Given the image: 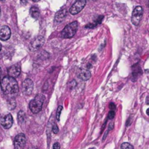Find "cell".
<instances>
[{"instance_id": "obj_28", "label": "cell", "mask_w": 149, "mask_h": 149, "mask_svg": "<svg viewBox=\"0 0 149 149\" xmlns=\"http://www.w3.org/2000/svg\"><path fill=\"white\" fill-rule=\"evenodd\" d=\"M1 68H0V75H1Z\"/></svg>"}, {"instance_id": "obj_8", "label": "cell", "mask_w": 149, "mask_h": 149, "mask_svg": "<svg viewBox=\"0 0 149 149\" xmlns=\"http://www.w3.org/2000/svg\"><path fill=\"white\" fill-rule=\"evenodd\" d=\"M26 143V138L24 134H18L15 138L14 145L15 149H24Z\"/></svg>"}, {"instance_id": "obj_21", "label": "cell", "mask_w": 149, "mask_h": 149, "mask_svg": "<svg viewBox=\"0 0 149 149\" xmlns=\"http://www.w3.org/2000/svg\"><path fill=\"white\" fill-rule=\"evenodd\" d=\"M109 108H110V109H111V110H113V109H116V106H115V104L113 103H111L110 105H109Z\"/></svg>"}, {"instance_id": "obj_18", "label": "cell", "mask_w": 149, "mask_h": 149, "mask_svg": "<svg viewBox=\"0 0 149 149\" xmlns=\"http://www.w3.org/2000/svg\"><path fill=\"white\" fill-rule=\"evenodd\" d=\"M109 119H113V118L115 117V112L113 111V110H111V111H109V116H108Z\"/></svg>"}, {"instance_id": "obj_10", "label": "cell", "mask_w": 149, "mask_h": 149, "mask_svg": "<svg viewBox=\"0 0 149 149\" xmlns=\"http://www.w3.org/2000/svg\"><path fill=\"white\" fill-rule=\"evenodd\" d=\"M11 36V30L7 26H2L0 29V39L2 41L8 40Z\"/></svg>"}, {"instance_id": "obj_3", "label": "cell", "mask_w": 149, "mask_h": 149, "mask_svg": "<svg viewBox=\"0 0 149 149\" xmlns=\"http://www.w3.org/2000/svg\"><path fill=\"white\" fill-rule=\"evenodd\" d=\"M78 29V23L74 21L65 26L63 30L61 32V35L65 39H70L74 36Z\"/></svg>"}, {"instance_id": "obj_25", "label": "cell", "mask_w": 149, "mask_h": 149, "mask_svg": "<svg viewBox=\"0 0 149 149\" xmlns=\"http://www.w3.org/2000/svg\"><path fill=\"white\" fill-rule=\"evenodd\" d=\"M147 104H149V97L148 98V100H147Z\"/></svg>"}, {"instance_id": "obj_14", "label": "cell", "mask_w": 149, "mask_h": 149, "mask_svg": "<svg viewBox=\"0 0 149 149\" xmlns=\"http://www.w3.org/2000/svg\"><path fill=\"white\" fill-rule=\"evenodd\" d=\"M30 14L33 18H38L39 16V10L36 7H32L30 9Z\"/></svg>"}, {"instance_id": "obj_2", "label": "cell", "mask_w": 149, "mask_h": 149, "mask_svg": "<svg viewBox=\"0 0 149 149\" xmlns=\"http://www.w3.org/2000/svg\"><path fill=\"white\" fill-rule=\"evenodd\" d=\"M45 97L42 94H38L34 99L29 103V109L33 113H38L42 109Z\"/></svg>"}, {"instance_id": "obj_24", "label": "cell", "mask_w": 149, "mask_h": 149, "mask_svg": "<svg viewBox=\"0 0 149 149\" xmlns=\"http://www.w3.org/2000/svg\"><path fill=\"white\" fill-rule=\"evenodd\" d=\"M146 113H147V115H148V116H149V109H147V111H146Z\"/></svg>"}, {"instance_id": "obj_19", "label": "cell", "mask_w": 149, "mask_h": 149, "mask_svg": "<svg viewBox=\"0 0 149 149\" xmlns=\"http://www.w3.org/2000/svg\"><path fill=\"white\" fill-rule=\"evenodd\" d=\"M52 132H53L55 134H57L58 132V131H59L58 126H57L55 124V125H53V127H52Z\"/></svg>"}, {"instance_id": "obj_15", "label": "cell", "mask_w": 149, "mask_h": 149, "mask_svg": "<svg viewBox=\"0 0 149 149\" xmlns=\"http://www.w3.org/2000/svg\"><path fill=\"white\" fill-rule=\"evenodd\" d=\"M17 119H18V122L20 125H23L26 122V119H25V113L23 111H20L17 114Z\"/></svg>"}, {"instance_id": "obj_1", "label": "cell", "mask_w": 149, "mask_h": 149, "mask_svg": "<svg viewBox=\"0 0 149 149\" xmlns=\"http://www.w3.org/2000/svg\"><path fill=\"white\" fill-rule=\"evenodd\" d=\"M1 87L5 94L10 96H15L19 91L18 84L13 77H4L1 81Z\"/></svg>"}, {"instance_id": "obj_13", "label": "cell", "mask_w": 149, "mask_h": 149, "mask_svg": "<svg viewBox=\"0 0 149 149\" xmlns=\"http://www.w3.org/2000/svg\"><path fill=\"white\" fill-rule=\"evenodd\" d=\"M79 77L83 81H87L91 77V73L87 69H81L79 73Z\"/></svg>"}, {"instance_id": "obj_4", "label": "cell", "mask_w": 149, "mask_h": 149, "mask_svg": "<svg viewBox=\"0 0 149 149\" xmlns=\"http://www.w3.org/2000/svg\"><path fill=\"white\" fill-rule=\"evenodd\" d=\"M45 38L42 36H39L35 38L33 40L31 41V42L29 45V49L31 52H35V51L38 50L39 48L42 47V45L45 44Z\"/></svg>"}, {"instance_id": "obj_23", "label": "cell", "mask_w": 149, "mask_h": 149, "mask_svg": "<svg viewBox=\"0 0 149 149\" xmlns=\"http://www.w3.org/2000/svg\"><path fill=\"white\" fill-rule=\"evenodd\" d=\"M113 129V123H110L109 127V130H111Z\"/></svg>"}, {"instance_id": "obj_17", "label": "cell", "mask_w": 149, "mask_h": 149, "mask_svg": "<svg viewBox=\"0 0 149 149\" xmlns=\"http://www.w3.org/2000/svg\"><path fill=\"white\" fill-rule=\"evenodd\" d=\"M62 110H63V106H58L56 111V118L58 121L60 120V116H61V111H62Z\"/></svg>"}, {"instance_id": "obj_29", "label": "cell", "mask_w": 149, "mask_h": 149, "mask_svg": "<svg viewBox=\"0 0 149 149\" xmlns=\"http://www.w3.org/2000/svg\"><path fill=\"white\" fill-rule=\"evenodd\" d=\"M91 1H97V0H91Z\"/></svg>"}, {"instance_id": "obj_22", "label": "cell", "mask_w": 149, "mask_h": 149, "mask_svg": "<svg viewBox=\"0 0 149 149\" xmlns=\"http://www.w3.org/2000/svg\"><path fill=\"white\" fill-rule=\"evenodd\" d=\"M28 1H29V0H20V2H21V4H23V5H26L28 3Z\"/></svg>"}, {"instance_id": "obj_5", "label": "cell", "mask_w": 149, "mask_h": 149, "mask_svg": "<svg viewBox=\"0 0 149 149\" xmlns=\"http://www.w3.org/2000/svg\"><path fill=\"white\" fill-rule=\"evenodd\" d=\"M143 15V8L141 6H138L134 9L132 14V22L135 26L139 25Z\"/></svg>"}, {"instance_id": "obj_11", "label": "cell", "mask_w": 149, "mask_h": 149, "mask_svg": "<svg viewBox=\"0 0 149 149\" xmlns=\"http://www.w3.org/2000/svg\"><path fill=\"white\" fill-rule=\"evenodd\" d=\"M20 66L18 64H15V65H12L8 69V74L10 77H13V78H16V77H19L20 74Z\"/></svg>"}, {"instance_id": "obj_7", "label": "cell", "mask_w": 149, "mask_h": 149, "mask_svg": "<svg viewBox=\"0 0 149 149\" xmlns=\"http://www.w3.org/2000/svg\"><path fill=\"white\" fill-rule=\"evenodd\" d=\"M33 90V82L30 79H26L23 81L22 84V90L23 94L26 95H31Z\"/></svg>"}, {"instance_id": "obj_16", "label": "cell", "mask_w": 149, "mask_h": 149, "mask_svg": "<svg viewBox=\"0 0 149 149\" xmlns=\"http://www.w3.org/2000/svg\"><path fill=\"white\" fill-rule=\"evenodd\" d=\"M121 149H134V148L129 143H124L121 146Z\"/></svg>"}, {"instance_id": "obj_27", "label": "cell", "mask_w": 149, "mask_h": 149, "mask_svg": "<svg viewBox=\"0 0 149 149\" xmlns=\"http://www.w3.org/2000/svg\"><path fill=\"white\" fill-rule=\"evenodd\" d=\"M1 43H0V51H1Z\"/></svg>"}, {"instance_id": "obj_32", "label": "cell", "mask_w": 149, "mask_h": 149, "mask_svg": "<svg viewBox=\"0 0 149 149\" xmlns=\"http://www.w3.org/2000/svg\"><path fill=\"white\" fill-rule=\"evenodd\" d=\"M91 149H94V148H91Z\"/></svg>"}, {"instance_id": "obj_20", "label": "cell", "mask_w": 149, "mask_h": 149, "mask_svg": "<svg viewBox=\"0 0 149 149\" xmlns=\"http://www.w3.org/2000/svg\"><path fill=\"white\" fill-rule=\"evenodd\" d=\"M61 148V146H60L59 143H55L52 147V149H60Z\"/></svg>"}, {"instance_id": "obj_30", "label": "cell", "mask_w": 149, "mask_h": 149, "mask_svg": "<svg viewBox=\"0 0 149 149\" xmlns=\"http://www.w3.org/2000/svg\"><path fill=\"white\" fill-rule=\"evenodd\" d=\"M0 13H1V10H0Z\"/></svg>"}, {"instance_id": "obj_12", "label": "cell", "mask_w": 149, "mask_h": 149, "mask_svg": "<svg viewBox=\"0 0 149 149\" xmlns=\"http://www.w3.org/2000/svg\"><path fill=\"white\" fill-rule=\"evenodd\" d=\"M67 14H68V11L66 10H61L58 11V13L55 14V20L57 23H61L63 20H64L65 17H66Z\"/></svg>"}, {"instance_id": "obj_31", "label": "cell", "mask_w": 149, "mask_h": 149, "mask_svg": "<svg viewBox=\"0 0 149 149\" xmlns=\"http://www.w3.org/2000/svg\"><path fill=\"white\" fill-rule=\"evenodd\" d=\"M1 1H4V0H1Z\"/></svg>"}, {"instance_id": "obj_6", "label": "cell", "mask_w": 149, "mask_h": 149, "mask_svg": "<svg viewBox=\"0 0 149 149\" xmlns=\"http://www.w3.org/2000/svg\"><path fill=\"white\" fill-rule=\"evenodd\" d=\"M86 0H77L70 8L69 12L71 15H77L83 10L86 5Z\"/></svg>"}, {"instance_id": "obj_26", "label": "cell", "mask_w": 149, "mask_h": 149, "mask_svg": "<svg viewBox=\"0 0 149 149\" xmlns=\"http://www.w3.org/2000/svg\"><path fill=\"white\" fill-rule=\"evenodd\" d=\"M33 1H35V2H36V1H39V0H32Z\"/></svg>"}, {"instance_id": "obj_9", "label": "cell", "mask_w": 149, "mask_h": 149, "mask_svg": "<svg viewBox=\"0 0 149 149\" xmlns=\"http://www.w3.org/2000/svg\"><path fill=\"white\" fill-rule=\"evenodd\" d=\"M0 123H1V126L5 129H10L12 127L13 123V118L11 114H7L2 117L0 120Z\"/></svg>"}]
</instances>
